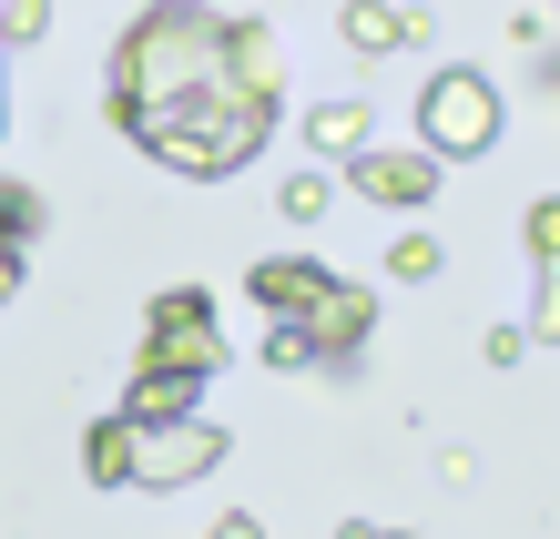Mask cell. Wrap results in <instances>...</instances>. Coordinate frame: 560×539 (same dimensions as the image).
Returning <instances> with one entry per match:
<instances>
[{"mask_svg": "<svg viewBox=\"0 0 560 539\" xmlns=\"http://www.w3.org/2000/svg\"><path fill=\"white\" fill-rule=\"evenodd\" d=\"M377 539H398V529H377Z\"/></svg>", "mask_w": 560, "mask_h": 539, "instance_id": "cell-19", "label": "cell"}, {"mask_svg": "<svg viewBox=\"0 0 560 539\" xmlns=\"http://www.w3.org/2000/svg\"><path fill=\"white\" fill-rule=\"evenodd\" d=\"M11 295H21V245L0 234V306H11Z\"/></svg>", "mask_w": 560, "mask_h": 539, "instance_id": "cell-18", "label": "cell"}, {"mask_svg": "<svg viewBox=\"0 0 560 539\" xmlns=\"http://www.w3.org/2000/svg\"><path fill=\"white\" fill-rule=\"evenodd\" d=\"M205 539H266V519H255V509H235V519H214Z\"/></svg>", "mask_w": 560, "mask_h": 539, "instance_id": "cell-17", "label": "cell"}, {"mask_svg": "<svg viewBox=\"0 0 560 539\" xmlns=\"http://www.w3.org/2000/svg\"><path fill=\"white\" fill-rule=\"evenodd\" d=\"M368 326H377V295H357V285L326 276L316 306L295 316V347H306V366H326V356H357V347H368Z\"/></svg>", "mask_w": 560, "mask_h": 539, "instance_id": "cell-6", "label": "cell"}, {"mask_svg": "<svg viewBox=\"0 0 560 539\" xmlns=\"http://www.w3.org/2000/svg\"><path fill=\"white\" fill-rule=\"evenodd\" d=\"M347 42L357 51H398V42H428V11H387V0H347Z\"/></svg>", "mask_w": 560, "mask_h": 539, "instance_id": "cell-8", "label": "cell"}, {"mask_svg": "<svg viewBox=\"0 0 560 539\" xmlns=\"http://www.w3.org/2000/svg\"><path fill=\"white\" fill-rule=\"evenodd\" d=\"M31 224H42V194H31V184H0V234H11V245H21Z\"/></svg>", "mask_w": 560, "mask_h": 539, "instance_id": "cell-14", "label": "cell"}, {"mask_svg": "<svg viewBox=\"0 0 560 539\" xmlns=\"http://www.w3.org/2000/svg\"><path fill=\"white\" fill-rule=\"evenodd\" d=\"M306 143L337 153V163H357V153H368V103H316L306 113Z\"/></svg>", "mask_w": 560, "mask_h": 539, "instance_id": "cell-9", "label": "cell"}, {"mask_svg": "<svg viewBox=\"0 0 560 539\" xmlns=\"http://www.w3.org/2000/svg\"><path fill=\"white\" fill-rule=\"evenodd\" d=\"M82 468H92L103 489H133V418H103V427H92V437H82Z\"/></svg>", "mask_w": 560, "mask_h": 539, "instance_id": "cell-10", "label": "cell"}, {"mask_svg": "<svg viewBox=\"0 0 560 539\" xmlns=\"http://www.w3.org/2000/svg\"><path fill=\"white\" fill-rule=\"evenodd\" d=\"M276 214H285V224H316V214H326V174H295V184L276 194Z\"/></svg>", "mask_w": 560, "mask_h": 539, "instance_id": "cell-12", "label": "cell"}, {"mask_svg": "<svg viewBox=\"0 0 560 539\" xmlns=\"http://www.w3.org/2000/svg\"><path fill=\"white\" fill-rule=\"evenodd\" d=\"M316 285H326V265H295V255H276V265H255V276H245V295H255L276 326L306 316V306H316Z\"/></svg>", "mask_w": 560, "mask_h": 539, "instance_id": "cell-7", "label": "cell"}, {"mask_svg": "<svg viewBox=\"0 0 560 539\" xmlns=\"http://www.w3.org/2000/svg\"><path fill=\"white\" fill-rule=\"evenodd\" d=\"M530 255L560 265V194H540V204H530Z\"/></svg>", "mask_w": 560, "mask_h": 539, "instance_id": "cell-16", "label": "cell"}, {"mask_svg": "<svg viewBox=\"0 0 560 539\" xmlns=\"http://www.w3.org/2000/svg\"><path fill=\"white\" fill-rule=\"evenodd\" d=\"M224 448H235V437L214 418H153V427H133V479L143 489H194Z\"/></svg>", "mask_w": 560, "mask_h": 539, "instance_id": "cell-4", "label": "cell"}, {"mask_svg": "<svg viewBox=\"0 0 560 539\" xmlns=\"http://www.w3.org/2000/svg\"><path fill=\"white\" fill-rule=\"evenodd\" d=\"M214 82H235V21H214L205 0H163L113 51V122L133 132V143H153V132L184 103H205Z\"/></svg>", "mask_w": 560, "mask_h": 539, "instance_id": "cell-1", "label": "cell"}, {"mask_svg": "<svg viewBox=\"0 0 560 539\" xmlns=\"http://www.w3.org/2000/svg\"><path fill=\"white\" fill-rule=\"evenodd\" d=\"M347 184L368 194L377 214H418L428 194H439V153H418V143H368L347 163Z\"/></svg>", "mask_w": 560, "mask_h": 539, "instance_id": "cell-5", "label": "cell"}, {"mask_svg": "<svg viewBox=\"0 0 560 539\" xmlns=\"http://www.w3.org/2000/svg\"><path fill=\"white\" fill-rule=\"evenodd\" d=\"M387 276H398V285H428V276H439V234H398V245H387Z\"/></svg>", "mask_w": 560, "mask_h": 539, "instance_id": "cell-11", "label": "cell"}, {"mask_svg": "<svg viewBox=\"0 0 560 539\" xmlns=\"http://www.w3.org/2000/svg\"><path fill=\"white\" fill-rule=\"evenodd\" d=\"M133 366H174V377H224V326H214V295L205 285H174L153 295V326H143V356Z\"/></svg>", "mask_w": 560, "mask_h": 539, "instance_id": "cell-3", "label": "cell"}, {"mask_svg": "<svg viewBox=\"0 0 560 539\" xmlns=\"http://www.w3.org/2000/svg\"><path fill=\"white\" fill-rule=\"evenodd\" d=\"M51 31V0H0V42H42Z\"/></svg>", "mask_w": 560, "mask_h": 539, "instance_id": "cell-13", "label": "cell"}, {"mask_svg": "<svg viewBox=\"0 0 560 539\" xmlns=\"http://www.w3.org/2000/svg\"><path fill=\"white\" fill-rule=\"evenodd\" d=\"M530 336L560 347V265H540V306H530Z\"/></svg>", "mask_w": 560, "mask_h": 539, "instance_id": "cell-15", "label": "cell"}, {"mask_svg": "<svg viewBox=\"0 0 560 539\" xmlns=\"http://www.w3.org/2000/svg\"><path fill=\"white\" fill-rule=\"evenodd\" d=\"M500 82L489 72H439L418 92V153H439V163H469V153H489L500 143Z\"/></svg>", "mask_w": 560, "mask_h": 539, "instance_id": "cell-2", "label": "cell"}]
</instances>
